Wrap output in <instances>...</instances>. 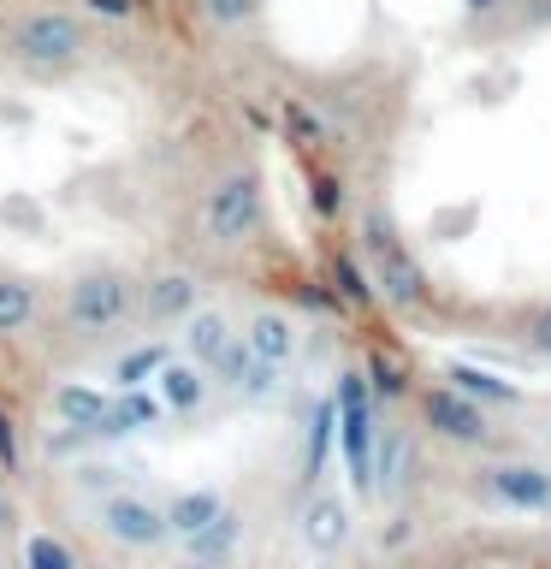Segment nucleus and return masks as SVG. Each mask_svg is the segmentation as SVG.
I'll list each match as a JSON object with an SVG mask.
<instances>
[{"label": "nucleus", "instance_id": "nucleus-1", "mask_svg": "<svg viewBox=\"0 0 551 569\" xmlns=\"http://www.w3.org/2000/svg\"><path fill=\"white\" fill-rule=\"evenodd\" d=\"M338 445H344V469H350V492L355 498H373L380 492V427H373V380L368 368H344L338 373Z\"/></svg>", "mask_w": 551, "mask_h": 569}, {"label": "nucleus", "instance_id": "nucleus-2", "mask_svg": "<svg viewBox=\"0 0 551 569\" xmlns=\"http://www.w3.org/2000/svg\"><path fill=\"white\" fill-rule=\"evenodd\" d=\"M137 309H142V279L119 273V267H89L66 284V320L89 338L124 327Z\"/></svg>", "mask_w": 551, "mask_h": 569}, {"label": "nucleus", "instance_id": "nucleus-3", "mask_svg": "<svg viewBox=\"0 0 551 569\" xmlns=\"http://www.w3.org/2000/svg\"><path fill=\"white\" fill-rule=\"evenodd\" d=\"M261 208H267V190H261V172L256 167H238V172H220L213 190L202 196V231L208 243L220 249H238L256 238L261 226Z\"/></svg>", "mask_w": 551, "mask_h": 569}, {"label": "nucleus", "instance_id": "nucleus-4", "mask_svg": "<svg viewBox=\"0 0 551 569\" xmlns=\"http://www.w3.org/2000/svg\"><path fill=\"white\" fill-rule=\"evenodd\" d=\"M83 48H89V36L71 12H30L12 30V60L30 71H66V66H78Z\"/></svg>", "mask_w": 551, "mask_h": 569}, {"label": "nucleus", "instance_id": "nucleus-5", "mask_svg": "<svg viewBox=\"0 0 551 569\" xmlns=\"http://www.w3.org/2000/svg\"><path fill=\"white\" fill-rule=\"evenodd\" d=\"M96 522H101L107 540L124 546V551H154V546L172 540L167 505H154V498H142V492H107L101 510H96Z\"/></svg>", "mask_w": 551, "mask_h": 569}, {"label": "nucleus", "instance_id": "nucleus-6", "mask_svg": "<svg viewBox=\"0 0 551 569\" xmlns=\"http://www.w3.org/2000/svg\"><path fill=\"white\" fill-rule=\"evenodd\" d=\"M421 427L444 445H462V451H480V445H492V421L487 409H480L469 391L457 386H433L421 391Z\"/></svg>", "mask_w": 551, "mask_h": 569}, {"label": "nucleus", "instance_id": "nucleus-7", "mask_svg": "<svg viewBox=\"0 0 551 569\" xmlns=\"http://www.w3.org/2000/svg\"><path fill=\"white\" fill-rule=\"evenodd\" d=\"M487 480V492L498 498L504 510H522V516H551V469L540 462H492V469H480Z\"/></svg>", "mask_w": 551, "mask_h": 569}, {"label": "nucleus", "instance_id": "nucleus-8", "mask_svg": "<svg viewBox=\"0 0 551 569\" xmlns=\"http://www.w3.org/2000/svg\"><path fill=\"white\" fill-rule=\"evenodd\" d=\"M297 540L314 551V558H332V551L350 546V505L327 487H309V498H302L297 510Z\"/></svg>", "mask_w": 551, "mask_h": 569}, {"label": "nucleus", "instance_id": "nucleus-9", "mask_svg": "<svg viewBox=\"0 0 551 569\" xmlns=\"http://www.w3.org/2000/svg\"><path fill=\"white\" fill-rule=\"evenodd\" d=\"M202 309V279L178 273V267H160V273L142 279V315L154 327H184V320Z\"/></svg>", "mask_w": 551, "mask_h": 569}, {"label": "nucleus", "instance_id": "nucleus-10", "mask_svg": "<svg viewBox=\"0 0 551 569\" xmlns=\"http://www.w3.org/2000/svg\"><path fill=\"white\" fill-rule=\"evenodd\" d=\"M154 391L167 403V416H196L213 391V373L196 362V356H167V368L154 373Z\"/></svg>", "mask_w": 551, "mask_h": 569}, {"label": "nucleus", "instance_id": "nucleus-11", "mask_svg": "<svg viewBox=\"0 0 551 569\" xmlns=\"http://www.w3.org/2000/svg\"><path fill=\"white\" fill-rule=\"evenodd\" d=\"M178 546H184V569H226L243 546V516L226 505L202 533H190V540H178Z\"/></svg>", "mask_w": 551, "mask_h": 569}, {"label": "nucleus", "instance_id": "nucleus-12", "mask_svg": "<svg viewBox=\"0 0 551 569\" xmlns=\"http://www.w3.org/2000/svg\"><path fill=\"white\" fill-rule=\"evenodd\" d=\"M373 284H380L385 302H398V309H421L427 302V267L409 256L403 243H391L380 261H373Z\"/></svg>", "mask_w": 551, "mask_h": 569}, {"label": "nucleus", "instance_id": "nucleus-13", "mask_svg": "<svg viewBox=\"0 0 551 569\" xmlns=\"http://www.w3.org/2000/svg\"><path fill=\"white\" fill-rule=\"evenodd\" d=\"M243 345L256 350L261 362H284V368H291L297 350H302V332H297V320L284 309H256L243 320Z\"/></svg>", "mask_w": 551, "mask_h": 569}, {"label": "nucleus", "instance_id": "nucleus-14", "mask_svg": "<svg viewBox=\"0 0 551 569\" xmlns=\"http://www.w3.org/2000/svg\"><path fill=\"white\" fill-rule=\"evenodd\" d=\"M167 416V403H160V391L149 386H124L113 403H107V416L96 427V439H124V433H142V427H154Z\"/></svg>", "mask_w": 551, "mask_h": 569}, {"label": "nucleus", "instance_id": "nucleus-15", "mask_svg": "<svg viewBox=\"0 0 551 569\" xmlns=\"http://www.w3.org/2000/svg\"><path fill=\"white\" fill-rule=\"evenodd\" d=\"M107 391L101 386H83V380H66L53 386V416H60V427H71V433H96L101 416H107Z\"/></svg>", "mask_w": 551, "mask_h": 569}, {"label": "nucleus", "instance_id": "nucleus-16", "mask_svg": "<svg viewBox=\"0 0 551 569\" xmlns=\"http://www.w3.org/2000/svg\"><path fill=\"white\" fill-rule=\"evenodd\" d=\"M220 510H226L220 487H190V492H172V505H167V528H172V540H190V533H202V528H208Z\"/></svg>", "mask_w": 551, "mask_h": 569}, {"label": "nucleus", "instance_id": "nucleus-17", "mask_svg": "<svg viewBox=\"0 0 551 569\" xmlns=\"http://www.w3.org/2000/svg\"><path fill=\"white\" fill-rule=\"evenodd\" d=\"M231 338H238V327H231V315L226 309H196L190 320H184V356H196V362H213Z\"/></svg>", "mask_w": 551, "mask_h": 569}, {"label": "nucleus", "instance_id": "nucleus-18", "mask_svg": "<svg viewBox=\"0 0 551 569\" xmlns=\"http://www.w3.org/2000/svg\"><path fill=\"white\" fill-rule=\"evenodd\" d=\"M332 439H338V398L314 403L309 439H302V480H309V487H320V480H327V451H332Z\"/></svg>", "mask_w": 551, "mask_h": 569}, {"label": "nucleus", "instance_id": "nucleus-19", "mask_svg": "<svg viewBox=\"0 0 551 569\" xmlns=\"http://www.w3.org/2000/svg\"><path fill=\"white\" fill-rule=\"evenodd\" d=\"M36 315H42V291H36L30 279L0 273V338L30 332V320H36Z\"/></svg>", "mask_w": 551, "mask_h": 569}, {"label": "nucleus", "instance_id": "nucleus-20", "mask_svg": "<svg viewBox=\"0 0 551 569\" xmlns=\"http://www.w3.org/2000/svg\"><path fill=\"white\" fill-rule=\"evenodd\" d=\"M167 345H160V338H154V345H137V350H124L119 356V362H113V380H119V391L124 386H154V373L160 368H167Z\"/></svg>", "mask_w": 551, "mask_h": 569}, {"label": "nucleus", "instance_id": "nucleus-21", "mask_svg": "<svg viewBox=\"0 0 551 569\" xmlns=\"http://www.w3.org/2000/svg\"><path fill=\"white\" fill-rule=\"evenodd\" d=\"M451 386L469 391L474 403H515V398H522V391H515L510 380H498V373H480V368H469V362L451 368Z\"/></svg>", "mask_w": 551, "mask_h": 569}, {"label": "nucleus", "instance_id": "nucleus-22", "mask_svg": "<svg viewBox=\"0 0 551 569\" xmlns=\"http://www.w3.org/2000/svg\"><path fill=\"white\" fill-rule=\"evenodd\" d=\"M24 569H78V551L60 533H24Z\"/></svg>", "mask_w": 551, "mask_h": 569}, {"label": "nucleus", "instance_id": "nucleus-23", "mask_svg": "<svg viewBox=\"0 0 551 569\" xmlns=\"http://www.w3.org/2000/svg\"><path fill=\"white\" fill-rule=\"evenodd\" d=\"M284 386H291V380H284V362H261V356H256L238 391H243L249 403H279V398H284Z\"/></svg>", "mask_w": 551, "mask_h": 569}, {"label": "nucleus", "instance_id": "nucleus-24", "mask_svg": "<svg viewBox=\"0 0 551 569\" xmlns=\"http://www.w3.org/2000/svg\"><path fill=\"white\" fill-rule=\"evenodd\" d=\"M249 362H256V350H249V345H243V332H238V338H231V345L208 362V373H213V386L238 391V386H243V373H249Z\"/></svg>", "mask_w": 551, "mask_h": 569}, {"label": "nucleus", "instance_id": "nucleus-25", "mask_svg": "<svg viewBox=\"0 0 551 569\" xmlns=\"http://www.w3.org/2000/svg\"><path fill=\"white\" fill-rule=\"evenodd\" d=\"M332 284H338V297H344V302H355V309L380 297V284H373L362 267H355V256H338V261H332Z\"/></svg>", "mask_w": 551, "mask_h": 569}, {"label": "nucleus", "instance_id": "nucleus-26", "mask_svg": "<svg viewBox=\"0 0 551 569\" xmlns=\"http://www.w3.org/2000/svg\"><path fill=\"white\" fill-rule=\"evenodd\" d=\"M391 243H398V226H391V213H385V208H368V213H362V249H368L373 261H380Z\"/></svg>", "mask_w": 551, "mask_h": 569}, {"label": "nucleus", "instance_id": "nucleus-27", "mask_svg": "<svg viewBox=\"0 0 551 569\" xmlns=\"http://www.w3.org/2000/svg\"><path fill=\"white\" fill-rule=\"evenodd\" d=\"M403 475H409V451H403L398 433H385V445H380V492H398Z\"/></svg>", "mask_w": 551, "mask_h": 569}, {"label": "nucleus", "instance_id": "nucleus-28", "mask_svg": "<svg viewBox=\"0 0 551 569\" xmlns=\"http://www.w3.org/2000/svg\"><path fill=\"white\" fill-rule=\"evenodd\" d=\"M368 380H373V398H403V373L385 362V356H373L368 362Z\"/></svg>", "mask_w": 551, "mask_h": 569}, {"label": "nucleus", "instance_id": "nucleus-29", "mask_svg": "<svg viewBox=\"0 0 551 569\" xmlns=\"http://www.w3.org/2000/svg\"><path fill=\"white\" fill-rule=\"evenodd\" d=\"M0 220H7V226H24V231H36V226H42V208H36V202H24V196H0Z\"/></svg>", "mask_w": 551, "mask_h": 569}, {"label": "nucleus", "instance_id": "nucleus-30", "mask_svg": "<svg viewBox=\"0 0 551 569\" xmlns=\"http://www.w3.org/2000/svg\"><path fill=\"white\" fill-rule=\"evenodd\" d=\"M249 12H256V0H208V18H213V24H243V18Z\"/></svg>", "mask_w": 551, "mask_h": 569}, {"label": "nucleus", "instance_id": "nucleus-31", "mask_svg": "<svg viewBox=\"0 0 551 569\" xmlns=\"http://www.w3.org/2000/svg\"><path fill=\"white\" fill-rule=\"evenodd\" d=\"M0 469H18V427L7 409H0Z\"/></svg>", "mask_w": 551, "mask_h": 569}, {"label": "nucleus", "instance_id": "nucleus-32", "mask_svg": "<svg viewBox=\"0 0 551 569\" xmlns=\"http://www.w3.org/2000/svg\"><path fill=\"white\" fill-rule=\"evenodd\" d=\"M528 345L540 350V356H551V302H545V309L528 320Z\"/></svg>", "mask_w": 551, "mask_h": 569}, {"label": "nucleus", "instance_id": "nucleus-33", "mask_svg": "<svg viewBox=\"0 0 551 569\" xmlns=\"http://www.w3.org/2000/svg\"><path fill=\"white\" fill-rule=\"evenodd\" d=\"M302 302H309V309H320V315H332L338 309V302H344V297H338V291H327V284H302V291H297Z\"/></svg>", "mask_w": 551, "mask_h": 569}, {"label": "nucleus", "instance_id": "nucleus-34", "mask_svg": "<svg viewBox=\"0 0 551 569\" xmlns=\"http://www.w3.org/2000/svg\"><path fill=\"white\" fill-rule=\"evenodd\" d=\"M309 202H314V208H320V213H327V220H332V213H338V184H332V178H314Z\"/></svg>", "mask_w": 551, "mask_h": 569}, {"label": "nucleus", "instance_id": "nucleus-35", "mask_svg": "<svg viewBox=\"0 0 551 569\" xmlns=\"http://www.w3.org/2000/svg\"><path fill=\"white\" fill-rule=\"evenodd\" d=\"M480 220V208L469 202V208H462V213H439V220H433V231H469Z\"/></svg>", "mask_w": 551, "mask_h": 569}, {"label": "nucleus", "instance_id": "nucleus-36", "mask_svg": "<svg viewBox=\"0 0 551 569\" xmlns=\"http://www.w3.org/2000/svg\"><path fill=\"white\" fill-rule=\"evenodd\" d=\"M12 528H18V505H12V492L0 487V540H7Z\"/></svg>", "mask_w": 551, "mask_h": 569}, {"label": "nucleus", "instance_id": "nucleus-37", "mask_svg": "<svg viewBox=\"0 0 551 569\" xmlns=\"http://www.w3.org/2000/svg\"><path fill=\"white\" fill-rule=\"evenodd\" d=\"M291 124H297V131H302V137H309V142H320V124H314L309 113H302V107H291Z\"/></svg>", "mask_w": 551, "mask_h": 569}, {"label": "nucleus", "instance_id": "nucleus-38", "mask_svg": "<svg viewBox=\"0 0 551 569\" xmlns=\"http://www.w3.org/2000/svg\"><path fill=\"white\" fill-rule=\"evenodd\" d=\"M96 12H107V18H131V0H89Z\"/></svg>", "mask_w": 551, "mask_h": 569}, {"label": "nucleus", "instance_id": "nucleus-39", "mask_svg": "<svg viewBox=\"0 0 551 569\" xmlns=\"http://www.w3.org/2000/svg\"><path fill=\"white\" fill-rule=\"evenodd\" d=\"M462 7H469V18H487V12L498 7V0H462Z\"/></svg>", "mask_w": 551, "mask_h": 569}, {"label": "nucleus", "instance_id": "nucleus-40", "mask_svg": "<svg viewBox=\"0 0 551 569\" xmlns=\"http://www.w3.org/2000/svg\"><path fill=\"white\" fill-rule=\"evenodd\" d=\"M0 569H12V563H7V558H0Z\"/></svg>", "mask_w": 551, "mask_h": 569}]
</instances>
